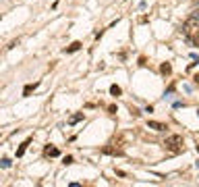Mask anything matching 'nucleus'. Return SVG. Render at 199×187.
Instances as JSON below:
<instances>
[{
    "instance_id": "7",
    "label": "nucleus",
    "mask_w": 199,
    "mask_h": 187,
    "mask_svg": "<svg viewBox=\"0 0 199 187\" xmlns=\"http://www.w3.org/2000/svg\"><path fill=\"white\" fill-rule=\"evenodd\" d=\"M81 42H73V44H71V46H67V48H64V52H67V54H73V52H77V50H81Z\"/></svg>"
},
{
    "instance_id": "2",
    "label": "nucleus",
    "mask_w": 199,
    "mask_h": 187,
    "mask_svg": "<svg viewBox=\"0 0 199 187\" xmlns=\"http://www.w3.org/2000/svg\"><path fill=\"white\" fill-rule=\"evenodd\" d=\"M168 150V152L172 154H180L183 150H185V141H183V135H168V137L164 139V144H162Z\"/></svg>"
},
{
    "instance_id": "15",
    "label": "nucleus",
    "mask_w": 199,
    "mask_h": 187,
    "mask_svg": "<svg viewBox=\"0 0 199 187\" xmlns=\"http://www.w3.org/2000/svg\"><path fill=\"white\" fill-rule=\"evenodd\" d=\"M131 114H133V117H139V114H141V112H139L137 108H131Z\"/></svg>"
},
{
    "instance_id": "1",
    "label": "nucleus",
    "mask_w": 199,
    "mask_h": 187,
    "mask_svg": "<svg viewBox=\"0 0 199 187\" xmlns=\"http://www.w3.org/2000/svg\"><path fill=\"white\" fill-rule=\"evenodd\" d=\"M183 33H185L187 38L191 40L193 46H199V23L193 19V17L187 21L185 25H183Z\"/></svg>"
},
{
    "instance_id": "13",
    "label": "nucleus",
    "mask_w": 199,
    "mask_h": 187,
    "mask_svg": "<svg viewBox=\"0 0 199 187\" xmlns=\"http://www.w3.org/2000/svg\"><path fill=\"white\" fill-rule=\"evenodd\" d=\"M191 17H193V19H195V21L199 23V8H195V11H193V15H191Z\"/></svg>"
},
{
    "instance_id": "3",
    "label": "nucleus",
    "mask_w": 199,
    "mask_h": 187,
    "mask_svg": "<svg viewBox=\"0 0 199 187\" xmlns=\"http://www.w3.org/2000/svg\"><path fill=\"white\" fill-rule=\"evenodd\" d=\"M44 154H46L48 158H56V156H60V150L54 148V145H46V148H44Z\"/></svg>"
},
{
    "instance_id": "4",
    "label": "nucleus",
    "mask_w": 199,
    "mask_h": 187,
    "mask_svg": "<svg viewBox=\"0 0 199 187\" xmlns=\"http://www.w3.org/2000/svg\"><path fill=\"white\" fill-rule=\"evenodd\" d=\"M147 127L154 129V131H166V129H168L164 123H158V121H147Z\"/></svg>"
},
{
    "instance_id": "9",
    "label": "nucleus",
    "mask_w": 199,
    "mask_h": 187,
    "mask_svg": "<svg viewBox=\"0 0 199 187\" xmlns=\"http://www.w3.org/2000/svg\"><path fill=\"white\" fill-rule=\"evenodd\" d=\"M83 118H85V114H83V112H77V114H73V117L69 118V125H77L79 121H83Z\"/></svg>"
},
{
    "instance_id": "5",
    "label": "nucleus",
    "mask_w": 199,
    "mask_h": 187,
    "mask_svg": "<svg viewBox=\"0 0 199 187\" xmlns=\"http://www.w3.org/2000/svg\"><path fill=\"white\" fill-rule=\"evenodd\" d=\"M102 152L104 154H112V156H123V150L120 148H112V145H106V148H102Z\"/></svg>"
},
{
    "instance_id": "8",
    "label": "nucleus",
    "mask_w": 199,
    "mask_h": 187,
    "mask_svg": "<svg viewBox=\"0 0 199 187\" xmlns=\"http://www.w3.org/2000/svg\"><path fill=\"white\" fill-rule=\"evenodd\" d=\"M31 144V139H25V141H23V144L19 145V150H17V158H21V156H23V154L27 152V145Z\"/></svg>"
},
{
    "instance_id": "17",
    "label": "nucleus",
    "mask_w": 199,
    "mask_h": 187,
    "mask_svg": "<svg viewBox=\"0 0 199 187\" xmlns=\"http://www.w3.org/2000/svg\"><path fill=\"white\" fill-rule=\"evenodd\" d=\"M197 117H199V110H197Z\"/></svg>"
},
{
    "instance_id": "6",
    "label": "nucleus",
    "mask_w": 199,
    "mask_h": 187,
    "mask_svg": "<svg viewBox=\"0 0 199 187\" xmlns=\"http://www.w3.org/2000/svg\"><path fill=\"white\" fill-rule=\"evenodd\" d=\"M37 87H40V81H35V83H27V85L23 87V96H29V94H31V91H35Z\"/></svg>"
},
{
    "instance_id": "14",
    "label": "nucleus",
    "mask_w": 199,
    "mask_h": 187,
    "mask_svg": "<svg viewBox=\"0 0 199 187\" xmlns=\"http://www.w3.org/2000/svg\"><path fill=\"white\" fill-rule=\"evenodd\" d=\"M62 162H64V164H71V162H73V156H64Z\"/></svg>"
},
{
    "instance_id": "18",
    "label": "nucleus",
    "mask_w": 199,
    "mask_h": 187,
    "mask_svg": "<svg viewBox=\"0 0 199 187\" xmlns=\"http://www.w3.org/2000/svg\"><path fill=\"white\" fill-rule=\"evenodd\" d=\"M197 166H199V162H197Z\"/></svg>"
},
{
    "instance_id": "16",
    "label": "nucleus",
    "mask_w": 199,
    "mask_h": 187,
    "mask_svg": "<svg viewBox=\"0 0 199 187\" xmlns=\"http://www.w3.org/2000/svg\"><path fill=\"white\" fill-rule=\"evenodd\" d=\"M197 152H199V144H197Z\"/></svg>"
},
{
    "instance_id": "11",
    "label": "nucleus",
    "mask_w": 199,
    "mask_h": 187,
    "mask_svg": "<svg viewBox=\"0 0 199 187\" xmlns=\"http://www.w3.org/2000/svg\"><path fill=\"white\" fill-rule=\"evenodd\" d=\"M160 71H162L164 75H170V73H172V67H170V62H162V67H160Z\"/></svg>"
},
{
    "instance_id": "12",
    "label": "nucleus",
    "mask_w": 199,
    "mask_h": 187,
    "mask_svg": "<svg viewBox=\"0 0 199 187\" xmlns=\"http://www.w3.org/2000/svg\"><path fill=\"white\" fill-rule=\"evenodd\" d=\"M0 166H2V168H8V166H11V160H8V158H2Z\"/></svg>"
},
{
    "instance_id": "10",
    "label": "nucleus",
    "mask_w": 199,
    "mask_h": 187,
    "mask_svg": "<svg viewBox=\"0 0 199 187\" xmlns=\"http://www.w3.org/2000/svg\"><path fill=\"white\" fill-rule=\"evenodd\" d=\"M110 94H112L114 98H118L120 94H123V90H120V87H118L116 83H114V85H110Z\"/></svg>"
}]
</instances>
